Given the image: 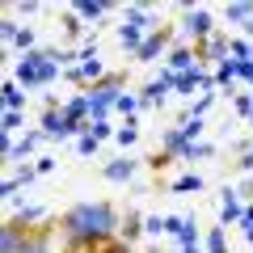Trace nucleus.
Segmentation results:
<instances>
[{
  "mask_svg": "<svg viewBox=\"0 0 253 253\" xmlns=\"http://www.w3.org/2000/svg\"><path fill=\"white\" fill-rule=\"evenodd\" d=\"M123 215L110 199L97 203H72L68 211H59V249H76V253H93L101 241L118 236Z\"/></svg>",
  "mask_w": 253,
  "mask_h": 253,
  "instance_id": "nucleus-1",
  "label": "nucleus"
},
{
  "mask_svg": "<svg viewBox=\"0 0 253 253\" xmlns=\"http://www.w3.org/2000/svg\"><path fill=\"white\" fill-rule=\"evenodd\" d=\"M55 76H59V63H55L51 46L46 51H30L17 59V84H26V89H46Z\"/></svg>",
  "mask_w": 253,
  "mask_h": 253,
  "instance_id": "nucleus-2",
  "label": "nucleus"
},
{
  "mask_svg": "<svg viewBox=\"0 0 253 253\" xmlns=\"http://www.w3.org/2000/svg\"><path fill=\"white\" fill-rule=\"evenodd\" d=\"M123 93H126V68H110V72L101 76L89 93H84V97H89V106H93V123H97V118H106L110 110L118 106V97H123Z\"/></svg>",
  "mask_w": 253,
  "mask_h": 253,
  "instance_id": "nucleus-3",
  "label": "nucleus"
},
{
  "mask_svg": "<svg viewBox=\"0 0 253 253\" xmlns=\"http://www.w3.org/2000/svg\"><path fill=\"white\" fill-rule=\"evenodd\" d=\"M181 30L190 34V42H207L219 26H215V17H211L203 4H181Z\"/></svg>",
  "mask_w": 253,
  "mask_h": 253,
  "instance_id": "nucleus-4",
  "label": "nucleus"
},
{
  "mask_svg": "<svg viewBox=\"0 0 253 253\" xmlns=\"http://www.w3.org/2000/svg\"><path fill=\"white\" fill-rule=\"evenodd\" d=\"M173 38H177V26H169V21H161V26H156L152 34L144 38V46H139V51H135V59H139V63H152L156 55H161L165 46L173 42Z\"/></svg>",
  "mask_w": 253,
  "mask_h": 253,
  "instance_id": "nucleus-5",
  "label": "nucleus"
},
{
  "mask_svg": "<svg viewBox=\"0 0 253 253\" xmlns=\"http://www.w3.org/2000/svg\"><path fill=\"white\" fill-rule=\"evenodd\" d=\"M135 173H139V161H135V156H114V161L101 165V177H106L110 186H123V181H131Z\"/></svg>",
  "mask_w": 253,
  "mask_h": 253,
  "instance_id": "nucleus-6",
  "label": "nucleus"
},
{
  "mask_svg": "<svg viewBox=\"0 0 253 253\" xmlns=\"http://www.w3.org/2000/svg\"><path fill=\"white\" fill-rule=\"evenodd\" d=\"M236 219H245V207H241V190L224 186V194H219V224H236Z\"/></svg>",
  "mask_w": 253,
  "mask_h": 253,
  "instance_id": "nucleus-7",
  "label": "nucleus"
},
{
  "mask_svg": "<svg viewBox=\"0 0 253 253\" xmlns=\"http://www.w3.org/2000/svg\"><path fill=\"white\" fill-rule=\"evenodd\" d=\"M144 232H148V219L139 215L135 207H131V211H126V215H123V228H118V236H123V241L131 245V249H135V241H139V236H144Z\"/></svg>",
  "mask_w": 253,
  "mask_h": 253,
  "instance_id": "nucleus-8",
  "label": "nucleus"
},
{
  "mask_svg": "<svg viewBox=\"0 0 253 253\" xmlns=\"http://www.w3.org/2000/svg\"><path fill=\"white\" fill-rule=\"evenodd\" d=\"M72 9H76V13H81V17L89 21V26H93L97 17H106V13H114V4H110V0H72Z\"/></svg>",
  "mask_w": 253,
  "mask_h": 253,
  "instance_id": "nucleus-9",
  "label": "nucleus"
},
{
  "mask_svg": "<svg viewBox=\"0 0 253 253\" xmlns=\"http://www.w3.org/2000/svg\"><path fill=\"white\" fill-rule=\"evenodd\" d=\"M84 30H89V21H84L72 4H68V9H63V38H68V42H81Z\"/></svg>",
  "mask_w": 253,
  "mask_h": 253,
  "instance_id": "nucleus-10",
  "label": "nucleus"
},
{
  "mask_svg": "<svg viewBox=\"0 0 253 253\" xmlns=\"http://www.w3.org/2000/svg\"><path fill=\"white\" fill-rule=\"evenodd\" d=\"M38 139H46L42 131H26V139H17V144H13V156H9L4 165H21V161H26V156L38 148Z\"/></svg>",
  "mask_w": 253,
  "mask_h": 253,
  "instance_id": "nucleus-11",
  "label": "nucleus"
},
{
  "mask_svg": "<svg viewBox=\"0 0 253 253\" xmlns=\"http://www.w3.org/2000/svg\"><path fill=\"white\" fill-rule=\"evenodd\" d=\"M55 236H59V215H51V219H46L42 236H38V241L30 245V253H55Z\"/></svg>",
  "mask_w": 253,
  "mask_h": 253,
  "instance_id": "nucleus-12",
  "label": "nucleus"
},
{
  "mask_svg": "<svg viewBox=\"0 0 253 253\" xmlns=\"http://www.w3.org/2000/svg\"><path fill=\"white\" fill-rule=\"evenodd\" d=\"M199 84H207V76H203L199 68H194V72H181V76L173 72V89H177V93H194Z\"/></svg>",
  "mask_w": 253,
  "mask_h": 253,
  "instance_id": "nucleus-13",
  "label": "nucleus"
},
{
  "mask_svg": "<svg viewBox=\"0 0 253 253\" xmlns=\"http://www.w3.org/2000/svg\"><path fill=\"white\" fill-rule=\"evenodd\" d=\"M224 21H232V26H249V21H253V4H249V0L228 4V9H224Z\"/></svg>",
  "mask_w": 253,
  "mask_h": 253,
  "instance_id": "nucleus-14",
  "label": "nucleus"
},
{
  "mask_svg": "<svg viewBox=\"0 0 253 253\" xmlns=\"http://www.w3.org/2000/svg\"><path fill=\"white\" fill-rule=\"evenodd\" d=\"M203 245H207V253H228V232H224V224L207 228V236H203Z\"/></svg>",
  "mask_w": 253,
  "mask_h": 253,
  "instance_id": "nucleus-15",
  "label": "nucleus"
},
{
  "mask_svg": "<svg viewBox=\"0 0 253 253\" xmlns=\"http://www.w3.org/2000/svg\"><path fill=\"white\" fill-rule=\"evenodd\" d=\"M4 110H26V93H21V84H17V81L4 84Z\"/></svg>",
  "mask_w": 253,
  "mask_h": 253,
  "instance_id": "nucleus-16",
  "label": "nucleus"
},
{
  "mask_svg": "<svg viewBox=\"0 0 253 253\" xmlns=\"http://www.w3.org/2000/svg\"><path fill=\"white\" fill-rule=\"evenodd\" d=\"M177 249H199V224L186 219V228L177 232Z\"/></svg>",
  "mask_w": 253,
  "mask_h": 253,
  "instance_id": "nucleus-17",
  "label": "nucleus"
},
{
  "mask_svg": "<svg viewBox=\"0 0 253 253\" xmlns=\"http://www.w3.org/2000/svg\"><path fill=\"white\" fill-rule=\"evenodd\" d=\"M34 42H38V34H34V30H30V26H21V30H17V38H13L9 46H17L21 55H30V51H34Z\"/></svg>",
  "mask_w": 253,
  "mask_h": 253,
  "instance_id": "nucleus-18",
  "label": "nucleus"
},
{
  "mask_svg": "<svg viewBox=\"0 0 253 253\" xmlns=\"http://www.w3.org/2000/svg\"><path fill=\"white\" fill-rule=\"evenodd\" d=\"M114 139H118L123 148H131V144H135V139H139V126H135V118H126V123L114 131Z\"/></svg>",
  "mask_w": 253,
  "mask_h": 253,
  "instance_id": "nucleus-19",
  "label": "nucleus"
},
{
  "mask_svg": "<svg viewBox=\"0 0 253 253\" xmlns=\"http://www.w3.org/2000/svg\"><path fill=\"white\" fill-rule=\"evenodd\" d=\"M169 190H173V194H190V190H203V177H199V173H186V177H177Z\"/></svg>",
  "mask_w": 253,
  "mask_h": 253,
  "instance_id": "nucleus-20",
  "label": "nucleus"
},
{
  "mask_svg": "<svg viewBox=\"0 0 253 253\" xmlns=\"http://www.w3.org/2000/svg\"><path fill=\"white\" fill-rule=\"evenodd\" d=\"M93 253H135V249H131V245L123 241V236H110V241H101Z\"/></svg>",
  "mask_w": 253,
  "mask_h": 253,
  "instance_id": "nucleus-21",
  "label": "nucleus"
},
{
  "mask_svg": "<svg viewBox=\"0 0 253 253\" xmlns=\"http://www.w3.org/2000/svg\"><path fill=\"white\" fill-rule=\"evenodd\" d=\"M144 165H148V169H152V173H165V169H169V165H173V156H169V152H161V148H156V152L148 156Z\"/></svg>",
  "mask_w": 253,
  "mask_h": 253,
  "instance_id": "nucleus-22",
  "label": "nucleus"
},
{
  "mask_svg": "<svg viewBox=\"0 0 253 253\" xmlns=\"http://www.w3.org/2000/svg\"><path fill=\"white\" fill-rule=\"evenodd\" d=\"M9 9L21 13V17H34V13H42V4H38V0H13Z\"/></svg>",
  "mask_w": 253,
  "mask_h": 253,
  "instance_id": "nucleus-23",
  "label": "nucleus"
},
{
  "mask_svg": "<svg viewBox=\"0 0 253 253\" xmlns=\"http://www.w3.org/2000/svg\"><path fill=\"white\" fill-rule=\"evenodd\" d=\"M21 123H26V110H4V135H13Z\"/></svg>",
  "mask_w": 253,
  "mask_h": 253,
  "instance_id": "nucleus-24",
  "label": "nucleus"
},
{
  "mask_svg": "<svg viewBox=\"0 0 253 253\" xmlns=\"http://www.w3.org/2000/svg\"><path fill=\"white\" fill-rule=\"evenodd\" d=\"M84 131H89V135L97 139V144H101V139H110V135H114V131H110V123H106V118H97V123H89V126H84Z\"/></svg>",
  "mask_w": 253,
  "mask_h": 253,
  "instance_id": "nucleus-25",
  "label": "nucleus"
},
{
  "mask_svg": "<svg viewBox=\"0 0 253 253\" xmlns=\"http://www.w3.org/2000/svg\"><path fill=\"white\" fill-rule=\"evenodd\" d=\"M139 106H144V101H139L135 93H123V97H118V106H114V110H123V114H135Z\"/></svg>",
  "mask_w": 253,
  "mask_h": 253,
  "instance_id": "nucleus-26",
  "label": "nucleus"
},
{
  "mask_svg": "<svg viewBox=\"0 0 253 253\" xmlns=\"http://www.w3.org/2000/svg\"><path fill=\"white\" fill-rule=\"evenodd\" d=\"M17 21H13V17H4V21H0V38H4V42H13V38H17Z\"/></svg>",
  "mask_w": 253,
  "mask_h": 253,
  "instance_id": "nucleus-27",
  "label": "nucleus"
},
{
  "mask_svg": "<svg viewBox=\"0 0 253 253\" xmlns=\"http://www.w3.org/2000/svg\"><path fill=\"white\" fill-rule=\"evenodd\" d=\"M211 152H215L211 144H194V148H190V156H186V161H199V156H211Z\"/></svg>",
  "mask_w": 253,
  "mask_h": 253,
  "instance_id": "nucleus-28",
  "label": "nucleus"
},
{
  "mask_svg": "<svg viewBox=\"0 0 253 253\" xmlns=\"http://www.w3.org/2000/svg\"><path fill=\"white\" fill-rule=\"evenodd\" d=\"M81 152H84V156H89V152H97V139H93L89 131H84V135H81Z\"/></svg>",
  "mask_w": 253,
  "mask_h": 253,
  "instance_id": "nucleus-29",
  "label": "nucleus"
},
{
  "mask_svg": "<svg viewBox=\"0 0 253 253\" xmlns=\"http://www.w3.org/2000/svg\"><path fill=\"white\" fill-rule=\"evenodd\" d=\"M241 199H253V177H249V181L241 186Z\"/></svg>",
  "mask_w": 253,
  "mask_h": 253,
  "instance_id": "nucleus-30",
  "label": "nucleus"
},
{
  "mask_svg": "<svg viewBox=\"0 0 253 253\" xmlns=\"http://www.w3.org/2000/svg\"><path fill=\"white\" fill-rule=\"evenodd\" d=\"M59 253H76V249H59Z\"/></svg>",
  "mask_w": 253,
  "mask_h": 253,
  "instance_id": "nucleus-31",
  "label": "nucleus"
},
{
  "mask_svg": "<svg viewBox=\"0 0 253 253\" xmlns=\"http://www.w3.org/2000/svg\"><path fill=\"white\" fill-rule=\"evenodd\" d=\"M173 253H186V249H173Z\"/></svg>",
  "mask_w": 253,
  "mask_h": 253,
  "instance_id": "nucleus-32",
  "label": "nucleus"
},
{
  "mask_svg": "<svg viewBox=\"0 0 253 253\" xmlns=\"http://www.w3.org/2000/svg\"><path fill=\"white\" fill-rule=\"evenodd\" d=\"M249 97H253V93H249Z\"/></svg>",
  "mask_w": 253,
  "mask_h": 253,
  "instance_id": "nucleus-33",
  "label": "nucleus"
}]
</instances>
